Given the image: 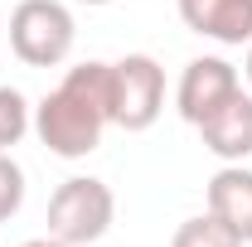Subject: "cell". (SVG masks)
Listing matches in <instances>:
<instances>
[{
	"label": "cell",
	"instance_id": "cell-3",
	"mask_svg": "<svg viewBox=\"0 0 252 247\" xmlns=\"http://www.w3.org/2000/svg\"><path fill=\"white\" fill-rule=\"evenodd\" d=\"M112 218H117V194L107 189V180H93V175L63 180L49 199V233L68 247H88L107 238Z\"/></svg>",
	"mask_w": 252,
	"mask_h": 247
},
{
	"label": "cell",
	"instance_id": "cell-14",
	"mask_svg": "<svg viewBox=\"0 0 252 247\" xmlns=\"http://www.w3.org/2000/svg\"><path fill=\"white\" fill-rule=\"evenodd\" d=\"M83 5H112V0H83Z\"/></svg>",
	"mask_w": 252,
	"mask_h": 247
},
{
	"label": "cell",
	"instance_id": "cell-8",
	"mask_svg": "<svg viewBox=\"0 0 252 247\" xmlns=\"http://www.w3.org/2000/svg\"><path fill=\"white\" fill-rule=\"evenodd\" d=\"M209 214L228 223L243 243H252V170L248 165H223L209 180Z\"/></svg>",
	"mask_w": 252,
	"mask_h": 247
},
{
	"label": "cell",
	"instance_id": "cell-4",
	"mask_svg": "<svg viewBox=\"0 0 252 247\" xmlns=\"http://www.w3.org/2000/svg\"><path fill=\"white\" fill-rule=\"evenodd\" d=\"M165 112V68L151 54H126L112 63V126L151 131Z\"/></svg>",
	"mask_w": 252,
	"mask_h": 247
},
{
	"label": "cell",
	"instance_id": "cell-2",
	"mask_svg": "<svg viewBox=\"0 0 252 247\" xmlns=\"http://www.w3.org/2000/svg\"><path fill=\"white\" fill-rule=\"evenodd\" d=\"M5 34H10V49H15L20 63H30V68H59L73 54L78 25H73V10L63 0H20L10 10Z\"/></svg>",
	"mask_w": 252,
	"mask_h": 247
},
{
	"label": "cell",
	"instance_id": "cell-7",
	"mask_svg": "<svg viewBox=\"0 0 252 247\" xmlns=\"http://www.w3.org/2000/svg\"><path fill=\"white\" fill-rule=\"evenodd\" d=\"M185 30L214 44H252V0H175Z\"/></svg>",
	"mask_w": 252,
	"mask_h": 247
},
{
	"label": "cell",
	"instance_id": "cell-15",
	"mask_svg": "<svg viewBox=\"0 0 252 247\" xmlns=\"http://www.w3.org/2000/svg\"><path fill=\"white\" fill-rule=\"evenodd\" d=\"M0 30H5V20H0Z\"/></svg>",
	"mask_w": 252,
	"mask_h": 247
},
{
	"label": "cell",
	"instance_id": "cell-13",
	"mask_svg": "<svg viewBox=\"0 0 252 247\" xmlns=\"http://www.w3.org/2000/svg\"><path fill=\"white\" fill-rule=\"evenodd\" d=\"M243 68H248V83H252V49H248V63H243Z\"/></svg>",
	"mask_w": 252,
	"mask_h": 247
},
{
	"label": "cell",
	"instance_id": "cell-5",
	"mask_svg": "<svg viewBox=\"0 0 252 247\" xmlns=\"http://www.w3.org/2000/svg\"><path fill=\"white\" fill-rule=\"evenodd\" d=\"M243 88L238 68L219 54H204V59H189L185 73H180V88H175V107L189 126H199L209 112H219L228 97Z\"/></svg>",
	"mask_w": 252,
	"mask_h": 247
},
{
	"label": "cell",
	"instance_id": "cell-12",
	"mask_svg": "<svg viewBox=\"0 0 252 247\" xmlns=\"http://www.w3.org/2000/svg\"><path fill=\"white\" fill-rule=\"evenodd\" d=\"M20 247H68V243H59L54 233H44V238H30V243H20Z\"/></svg>",
	"mask_w": 252,
	"mask_h": 247
},
{
	"label": "cell",
	"instance_id": "cell-9",
	"mask_svg": "<svg viewBox=\"0 0 252 247\" xmlns=\"http://www.w3.org/2000/svg\"><path fill=\"white\" fill-rule=\"evenodd\" d=\"M170 247H243V238H238L228 223H219L214 214H199V218H185V223L175 228Z\"/></svg>",
	"mask_w": 252,
	"mask_h": 247
},
{
	"label": "cell",
	"instance_id": "cell-6",
	"mask_svg": "<svg viewBox=\"0 0 252 247\" xmlns=\"http://www.w3.org/2000/svg\"><path fill=\"white\" fill-rule=\"evenodd\" d=\"M199 141H204L209 155H219L223 165H243L252 155V93L238 88L219 112H209L199 122Z\"/></svg>",
	"mask_w": 252,
	"mask_h": 247
},
{
	"label": "cell",
	"instance_id": "cell-11",
	"mask_svg": "<svg viewBox=\"0 0 252 247\" xmlns=\"http://www.w3.org/2000/svg\"><path fill=\"white\" fill-rule=\"evenodd\" d=\"M20 204H25V170L10 151H0V223L20 214Z\"/></svg>",
	"mask_w": 252,
	"mask_h": 247
},
{
	"label": "cell",
	"instance_id": "cell-10",
	"mask_svg": "<svg viewBox=\"0 0 252 247\" xmlns=\"http://www.w3.org/2000/svg\"><path fill=\"white\" fill-rule=\"evenodd\" d=\"M30 126H34V107L25 102V93H20V88H5V83H0V151L20 146Z\"/></svg>",
	"mask_w": 252,
	"mask_h": 247
},
{
	"label": "cell",
	"instance_id": "cell-1",
	"mask_svg": "<svg viewBox=\"0 0 252 247\" xmlns=\"http://www.w3.org/2000/svg\"><path fill=\"white\" fill-rule=\"evenodd\" d=\"M107 126H112V63L88 59L73 63L54 93L39 97L30 131L49 146V155L83 160L102 146Z\"/></svg>",
	"mask_w": 252,
	"mask_h": 247
}]
</instances>
